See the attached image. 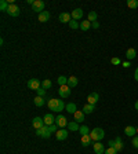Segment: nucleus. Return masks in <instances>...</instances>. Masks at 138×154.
I'll use <instances>...</instances> for the list:
<instances>
[{
	"mask_svg": "<svg viewBox=\"0 0 138 154\" xmlns=\"http://www.w3.org/2000/svg\"><path fill=\"white\" fill-rule=\"evenodd\" d=\"M48 107H50V110H53V112H57V113H60V112H62L64 110V107H66V105L64 103V100L62 99H55V98H51L50 100H48Z\"/></svg>",
	"mask_w": 138,
	"mask_h": 154,
	"instance_id": "f257e3e1",
	"label": "nucleus"
},
{
	"mask_svg": "<svg viewBox=\"0 0 138 154\" xmlns=\"http://www.w3.org/2000/svg\"><path fill=\"white\" fill-rule=\"evenodd\" d=\"M90 136H91V139L94 142H100L104 139V136H105V132L102 128H94L91 132H90Z\"/></svg>",
	"mask_w": 138,
	"mask_h": 154,
	"instance_id": "f03ea898",
	"label": "nucleus"
},
{
	"mask_svg": "<svg viewBox=\"0 0 138 154\" xmlns=\"http://www.w3.org/2000/svg\"><path fill=\"white\" fill-rule=\"evenodd\" d=\"M36 135L41 136V138H44V139L50 138L51 132H50V129H48V125H44V127H41L40 129H36Z\"/></svg>",
	"mask_w": 138,
	"mask_h": 154,
	"instance_id": "7ed1b4c3",
	"label": "nucleus"
},
{
	"mask_svg": "<svg viewBox=\"0 0 138 154\" xmlns=\"http://www.w3.org/2000/svg\"><path fill=\"white\" fill-rule=\"evenodd\" d=\"M32 10L33 11H36V13H43L44 11V1H41V0H35V3L32 6Z\"/></svg>",
	"mask_w": 138,
	"mask_h": 154,
	"instance_id": "20e7f679",
	"label": "nucleus"
},
{
	"mask_svg": "<svg viewBox=\"0 0 138 154\" xmlns=\"http://www.w3.org/2000/svg\"><path fill=\"white\" fill-rule=\"evenodd\" d=\"M58 95L61 96V98H68L69 95H70V87L68 85H61L60 90H58Z\"/></svg>",
	"mask_w": 138,
	"mask_h": 154,
	"instance_id": "39448f33",
	"label": "nucleus"
},
{
	"mask_svg": "<svg viewBox=\"0 0 138 154\" xmlns=\"http://www.w3.org/2000/svg\"><path fill=\"white\" fill-rule=\"evenodd\" d=\"M19 7L17 4H10L9 10H7V14H9L10 17H18L19 15Z\"/></svg>",
	"mask_w": 138,
	"mask_h": 154,
	"instance_id": "423d86ee",
	"label": "nucleus"
},
{
	"mask_svg": "<svg viewBox=\"0 0 138 154\" xmlns=\"http://www.w3.org/2000/svg\"><path fill=\"white\" fill-rule=\"evenodd\" d=\"M55 124L60 128H65V127H68V120L64 116H58V117L55 118Z\"/></svg>",
	"mask_w": 138,
	"mask_h": 154,
	"instance_id": "0eeeda50",
	"label": "nucleus"
},
{
	"mask_svg": "<svg viewBox=\"0 0 138 154\" xmlns=\"http://www.w3.org/2000/svg\"><path fill=\"white\" fill-rule=\"evenodd\" d=\"M28 88L37 91L39 88H40V81H39L37 78H31V80L28 81Z\"/></svg>",
	"mask_w": 138,
	"mask_h": 154,
	"instance_id": "6e6552de",
	"label": "nucleus"
},
{
	"mask_svg": "<svg viewBox=\"0 0 138 154\" xmlns=\"http://www.w3.org/2000/svg\"><path fill=\"white\" fill-rule=\"evenodd\" d=\"M32 125L35 129H40L41 127H44V120H41V117H35L32 120Z\"/></svg>",
	"mask_w": 138,
	"mask_h": 154,
	"instance_id": "1a4fd4ad",
	"label": "nucleus"
},
{
	"mask_svg": "<svg viewBox=\"0 0 138 154\" xmlns=\"http://www.w3.org/2000/svg\"><path fill=\"white\" fill-rule=\"evenodd\" d=\"M55 136H57L58 141H65V139L68 138V131H66L65 128H61L60 131L55 132Z\"/></svg>",
	"mask_w": 138,
	"mask_h": 154,
	"instance_id": "9d476101",
	"label": "nucleus"
},
{
	"mask_svg": "<svg viewBox=\"0 0 138 154\" xmlns=\"http://www.w3.org/2000/svg\"><path fill=\"white\" fill-rule=\"evenodd\" d=\"M70 15H72V19H75V21L82 19L83 18V10L82 8H75L73 11L70 13Z\"/></svg>",
	"mask_w": 138,
	"mask_h": 154,
	"instance_id": "9b49d317",
	"label": "nucleus"
},
{
	"mask_svg": "<svg viewBox=\"0 0 138 154\" xmlns=\"http://www.w3.org/2000/svg\"><path fill=\"white\" fill-rule=\"evenodd\" d=\"M92 147H94L95 154H104V153H105V147H104V145L100 143V142H95V143L92 145Z\"/></svg>",
	"mask_w": 138,
	"mask_h": 154,
	"instance_id": "f8f14e48",
	"label": "nucleus"
},
{
	"mask_svg": "<svg viewBox=\"0 0 138 154\" xmlns=\"http://www.w3.org/2000/svg\"><path fill=\"white\" fill-rule=\"evenodd\" d=\"M98 99H100V95H98L97 92H91V94L87 96V102L90 105H95L97 102H98Z\"/></svg>",
	"mask_w": 138,
	"mask_h": 154,
	"instance_id": "ddd939ff",
	"label": "nucleus"
},
{
	"mask_svg": "<svg viewBox=\"0 0 138 154\" xmlns=\"http://www.w3.org/2000/svg\"><path fill=\"white\" fill-rule=\"evenodd\" d=\"M43 120H44V125H53L54 124V121H55V117L53 116V114H50V113H47L44 117H43Z\"/></svg>",
	"mask_w": 138,
	"mask_h": 154,
	"instance_id": "4468645a",
	"label": "nucleus"
},
{
	"mask_svg": "<svg viewBox=\"0 0 138 154\" xmlns=\"http://www.w3.org/2000/svg\"><path fill=\"white\" fill-rule=\"evenodd\" d=\"M70 21H72V15H70V14H68V13L60 14V22H62V23H69Z\"/></svg>",
	"mask_w": 138,
	"mask_h": 154,
	"instance_id": "2eb2a0df",
	"label": "nucleus"
},
{
	"mask_svg": "<svg viewBox=\"0 0 138 154\" xmlns=\"http://www.w3.org/2000/svg\"><path fill=\"white\" fill-rule=\"evenodd\" d=\"M94 110H95V105L87 103V105H84V106H83V113H84V114H91Z\"/></svg>",
	"mask_w": 138,
	"mask_h": 154,
	"instance_id": "dca6fc26",
	"label": "nucleus"
},
{
	"mask_svg": "<svg viewBox=\"0 0 138 154\" xmlns=\"http://www.w3.org/2000/svg\"><path fill=\"white\" fill-rule=\"evenodd\" d=\"M124 134H126L127 136H133L134 138V135L137 134V128H134L133 125H129V127L124 128Z\"/></svg>",
	"mask_w": 138,
	"mask_h": 154,
	"instance_id": "f3484780",
	"label": "nucleus"
},
{
	"mask_svg": "<svg viewBox=\"0 0 138 154\" xmlns=\"http://www.w3.org/2000/svg\"><path fill=\"white\" fill-rule=\"evenodd\" d=\"M65 110H66L68 113L75 114L76 112H78V106H76V103H73V102H70V103H68V105H66V107H65Z\"/></svg>",
	"mask_w": 138,
	"mask_h": 154,
	"instance_id": "a211bd4d",
	"label": "nucleus"
},
{
	"mask_svg": "<svg viewBox=\"0 0 138 154\" xmlns=\"http://www.w3.org/2000/svg\"><path fill=\"white\" fill-rule=\"evenodd\" d=\"M50 19V13L48 11H43V13L39 14V21L40 22H47Z\"/></svg>",
	"mask_w": 138,
	"mask_h": 154,
	"instance_id": "6ab92c4d",
	"label": "nucleus"
},
{
	"mask_svg": "<svg viewBox=\"0 0 138 154\" xmlns=\"http://www.w3.org/2000/svg\"><path fill=\"white\" fill-rule=\"evenodd\" d=\"M75 121L76 122H83L84 121V113H83V110H78V112L75 113Z\"/></svg>",
	"mask_w": 138,
	"mask_h": 154,
	"instance_id": "aec40b11",
	"label": "nucleus"
},
{
	"mask_svg": "<svg viewBox=\"0 0 138 154\" xmlns=\"http://www.w3.org/2000/svg\"><path fill=\"white\" fill-rule=\"evenodd\" d=\"M78 83H79L78 77L70 76V77L68 78V87H70V88H73V87H76V85H78Z\"/></svg>",
	"mask_w": 138,
	"mask_h": 154,
	"instance_id": "412c9836",
	"label": "nucleus"
},
{
	"mask_svg": "<svg viewBox=\"0 0 138 154\" xmlns=\"http://www.w3.org/2000/svg\"><path fill=\"white\" fill-rule=\"evenodd\" d=\"M137 55H138L137 51L134 50V48H129V50H127V52H126V57H127V59H130V61H131V59H134Z\"/></svg>",
	"mask_w": 138,
	"mask_h": 154,
	"instance_id": "4be33fe9",
	"label": "nucleus"
},
{
	"mask_svg": "<svg viewBox=\"0 0 138 154\" xmlns=\"http://www.w3.org/2000/svg\"><path fill=\"white\" fill-rule=\"evenodd\" d=\"M68 129H69V131L76 132V131L80 129V127L78 125V122H76V121H70V122H68Z\"/></svg>",
	"mask_w": 138,
	"mask_h": 154,
	"instance_id": "5701e85b",
	"label": "nucleus"
},
{
	"mask_svg": "<svg viewBox=\"0 0 138 154\" xmlns=\"http://www.w3.org/2000/svg\"><path fill=\"white\" fill-rule=\"evenodd\" d=\"M90 28H91V22H90L88 19H86V21L80 22V29H82V30H84V32H86V30H88Z\"/></svg>",
	"mask_w": 138,
	"mask_h": 154,
	"instance_id": "b1692460",
	"label": "nucleus"
},
{
	"mask_svg": "<svg viewBox=\"0 0 138 154\" xmlns=\"http://www.w3.org/2000/svg\"><path fill=\"white\" fill-rule=\"evenodd\" d=\"M113 147H115L117 151H120V150L123 149V142H122V139H120L119 136L115 139V145H113Z\"/></svg>",
	"mask_w": 138,
	"mask_h": 154,
	"instance_id": "393cba45",
	"label": "nucleus"
},
{
	"mask_svg": "<svg viewBox=\"0 0 138 154\" xmlns=\"http://www.w3.org/2000/svg\"><path fill=\"white\" fill-rule=\"evenodd\" d=\"M91 136L90 135H84V136H82V145L86 147V146H88L90 143H91Z\"/></svg>",
	"mask_w": 138,
	"mask_h": 154,
	"instance_id": "a878e982",
	"label": "nucleus"
},
{
	"mask_svg": "<svg viewBox=\"0 0 138 154\" xmlns=\"http://www.w3.org/2000/svg\"><path fill=\"white\" fill-rule=\"evenodd\" d=\"M68 78H69V77H66V76H60V77H58V80H57V81H58L60 87L61 85H68Z\"/></svg>",
	"mask_w": 138,
	"mask_h": 154,
	"instance_id": "bb28decb",
	"label": "nucleus"
},
{
	"mask_svg": "<svg viewBox=\"0 0 138 154\" xmlns=\"http://www.w3.org/2000/svg\"><path fill=\"white\" fill-rule=\"evenodd\" d=\"M33 102H35V105H36L37 107H41V106L44 105V99H43V96H36V98L33 99Z\"/></svg>",
	"mask_w": 138,
	"mask_h": 154,
	"instance_id": "cd10ccee",
	"label": "nucleus"
},
{
	"mask_svg": "<svg viewBox=\"0 0 138 154\" xmlns=\"http://www.w3.org/2000/svg\"><path fill=\"white\" fill-rule=\"evenodd\" d=\"M9 7H10V4L7 0H1V1H0V10H1V11H6V13H7Z\"/></svg>",
	"mask_w": 138,
	"mask_h": 154,
	"instance_id": "c85d7f7f",
	"label": "nucleus"
},
{
	"mask_svg": "<svg viewBox=\"0 0 138 154\" xmlns=\"http://www.w3.org/2000/svg\"><path fill=\"white\" fill-rule=\"evenodd\" d=\"M79 132H80V134H82V136H84V135H90V129H88V127L87 125H82V127H80V129H79Z\"/></svg>",
	"mask_w": 138,
	"mask_h": 154,
	"instance_id": "c756f323",
	"label": "nucleus"
},
{
	"mask_svg": "<svg viewBox=\"0 0 138 154\" xmlns=\"http://www.w3.org/2000/svg\"><path fill=\"white\" fill-rule=\"evenodd\" d=\"M87 19L90 21V22H95L97 21V13L95 11H90V13H88Z\"/></svg>",
	"mask_w": 138,
	"mask_h": 154,
	"instance_id": "7c9ffc66",
	"label": "nucleus"
},
{
	"mask_svg": "<svg viewBox=\"0 0 138 154\" xmlns=\"http://www.w3.org/2000/svg\"><path fill=\"white\" fill-rule=\"evenodd\" d=\"M127 6L130 8H137L138 7V0H127Z\"/></svg>",
	"mask_w": 138,
	"mask_h": 154,
	"instance_id": "2f4dec72",
	"label": "nucleus"
},
{
	"mask_svg": "<svg viewBox=\"0 0 138 154\" xmlns=\"http://www.w3.org/2000/svg\"><path fill=\"white\" fill-rule=\"evenodd\" d=\"M51 81L50 80H44V81L41 83V88H44V90H48V88H51Z\"/></svg>",
	"mask_w": 138,
	"mask_h": 154,
	"instance_id": "473e14b6",
	"label": "nucleus"
},
{
	"mask_svg": "<svg viewBox=\"0 0 138 154\" xmlns=\"http://www.w3.org/2000/svg\"><path fill=\"white\" fill-rule=\"evenodd\" d=\"M117 153H119V151H117L115 147H108V149L105 150V153H104V154H117Z\"/></svg>",
	"mask_w": 138,
	"mask_h": 154,
	"instance_id": "72a5a7b5",
	"label": "nucleus"
},
{
	"mask_svg": "<svg viewBox=\"0 0 138 154\" xmlns=\"http://www.w3.org/2000/svg\"><path fill=\"white\" fill-rule=\"evenodd\" d=\"M69 26L72 28V29H78V28H80V23H79V22H76L75 19H72V21L69 22Z\"/></svg>",
	"mask_w": 138,
	"mask_h": 154,
	"instance_id": "f704fd0d",
	"label": "nucleus"
},
{
	"mask_svg": "<svg viewBox=\"0 0 138 154\" xmlns=\"http://www.w3.org/2000/svg\"><path fill=\"white\" fill-rule=\"evenodd\" d=\"M44 95H46V90L44 88H39L37 90V96H43L44 98Z\"/></svg>",
	"mask_w": 138,
	"mask_h": 154,
	"instance_id": "c9c22d12",
	"label": "nucleus"
},
{
	"mask_svg": "<svg viewBox=\"0 0 138 154\" xmlns=\"http://www.w3.org/2000/svg\"><path fill=\"white\" fill-rule=\"evenodd\" d=\"M110 62H112V65H120V64H122L120 58H116V57H115V58H112V59H110Z\"/></svg>",
	"mask_w": 138,
	"mask_h": 154,
	"instance_id": "e433bc0d",
	"label": "nucleus"
},
{
	"mask_svg": "<svg viewBox=\"0 0 138 154\" xmlns=\"http://www.w3.org/2000/svg\"><path fill=\"white\" fill-rule=\"evenodd\" d=\"M57 128H58V125H57V124H53V125L48 127V129H50V132L53 134V132H57Z\"/></svg>",
	"mask_w": 138,
	"mask_h": 154,
	"instance_id": "4c0bfd02",
	"label": "nucleus"
},
{
	"mask_svg": "<svg viewBox=\"0 0 138 154\" xmlns=\"http://www.w3.org/2000/svg\"><path fill=\"white\" fill-rule=\"evenodd\" d=\"M133 146L138 149V136H134L133 138Z\"/></svg>",
	"mask_w": 138,
	"mask_h": 154,
	"instance_id": "58836bf2",
	"label": "nucleus"
},
{
	"mask_svg": "<svg viewBox=\"0 0 138 154\" xmlns=\"http://www.w3.org/2000/svg\"><path fill=\"white\" fill-rule=\"evenodd\" d=\"M91 28H94V29H98V28H100V23L97 22V21H95V22H91Z\"/></svg>",
	"mask_w": 138,
	"mask_h": 154,
	"instance_id": "ea45409f",
	"label": "nucleus"
},
{
	"mask_svg": "<svg viewBox=\"0 0 138 154\" xmlns=\"http://www.w3.org/2000/svg\"><path fill=\"white\" fill-rule=\"evenodd\" d=\"M108 145H109V147H113V145H115V141H109V142H108Z\"/></svg>",
	"mask_w": 138,
	"mask_h": 154,
	"instance_id": "a19ab883",
	"label": "nucleus"
},
{
	"mask_svg": "<svg viewBox=\"0 0 138 154\" xmlns=\"http://www.w3.org/2000/svg\"><path fill=\"white\" fill-rule=\"evenodd\" d=\"M123 66H124V68H129L130 64H129V62H123Z\"/></svg>",
	"mask_w": 138,
	"mask_h": 154,
	"instance_id": "79ce46f5",
	"label": "nucleus"
},
{
	"mask_svg": "<svg viewBox=\"0 0 138 154\" xmlns=\"http://www.w3.org/2000/svg\"><path fill=\"white\" fill-rule=\"evenodd\" d=\"M135 110H138V100L135 102Z\"/></svg>",
	"mask_w": 138,
	"mask_h": 154,
	"instance_id": "37998d69",
	"label": "nucleus"
},
{
	"mask_svg": "<svg viewBox=\"0 0 138 154\" xmlns=\"http://www.w3.org/2000/svg\"><path fill=\"white\" fill-rule=\"evenodd\" d=\"M135 72H138V68H137V69H135Z\"/></svg>",
	"mask_w": 138,
	"mask_h": 154,
	"instance_id": "c03bdc74",
	"label": "nucleus"
},
{
	"mask_svg": "<svg viewBox=\"0 0 138 154\" xmlns=\"http://www.w3.org/2000/svg\"><path fill=\"white\" fill-rule=\"evenodd\" d=\"M137 134H138V128H137Z\"/></svg>",
	"mask_w": 138,
	"mask_h": 154,
	"instance_id": "a18cd8bd",
	"label": "nucleus"
}]
</instances>
